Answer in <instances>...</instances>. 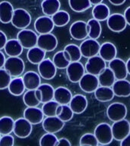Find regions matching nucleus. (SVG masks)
I'll return each instance as SVG.
<instances>
[{"label":"nucleus","instance_id":"42","mask_svg":"<svg viewBox=\"0 0 130 146\" xmlns=\"http://www.w3.org/2000/svg\"><path fill=\"white\" fill-rule=\"evenodd\" d=\"M58 139L54 133L46 132L40 139L41 146H56Z\"/></svg>","mask_w":130,"mask_h":146},{"label":"nucleus","instance_id":"51","mask_svg":"<svg viewBox=\"0 0 130 146\" xmlns=\"http://www.w3.org/2000/svg\"><path fill=\"white\" fill-rule=\"evenodd\" d=\"M5 56L4 53L0 50V68L4 67L5 62Z\"/></svg>","mask_w":130,"mask_h":146},{"label":"nucleus","instance_id":"47","mask_svg":"<svg viewBox=\"0 0 130 146\" xmlns=\"http://www.w3.org/2000/svg\"><path fill=\"white\" fill-rule=\"evenodd\" d=\"M7 40H7V36L5 34L3 31H0V50L4 49L5 46L6 44Z\"/></svg>","mask_w":130,"mask_h":146},{"label":"nucleus","instance_id":"36","mask_svg":"<svg viewBox=\"0 0 130 146\" xmlns=\"http://www.w3.org/2000/svg\"><path fill=\"white\" fill-rule=\"evenodd\" d=\"M87 24L89 27V37L94 40L99 38L101 34V29H102L100 21L96 20L95 18H91L87 22Z\"/></svg>","mask_w":130,"mask_h":146},{"label":"nucleus","instance_id":"5","mask_svg":"<svg viewBox=\"0 0 130 146\" xmlns=\"http://www.w3.org/2000/svg\"><path fill=\"white\" fill-rule=\"evenodd\" d=\"M17 39L22 45L23 48L31 49L36 46L38 36L34 31L25 28L18 32Z\"/></svg>","mask_w":130,"mask_h":146},{"label":"nucleus","instance_id":"18","mask_svg":"<svg viewBox=\"0 0 130 146\" xmlns=\"http://www.w3.org/2000/svg\"><path fill=\"white\" fill-rule=\"evenodd\" d=\"M109 68L114 73L116 80L124 79L127 77L128 72L125 61L119 58H115L109 62Z\"/></svg>","mask_w":130,"mask_h":146},{"label":"nucleus","instance_id":"57","mask_svg":"<svg viewBox=\"0 0 130 146\" xmlns=\"http://www.w3.org/2000/svg\"><path fill=\"white\" fill-rule=\"evenodd\" d=\"M129 127H130V123H129Z\"/></svg>","mask_w":130,"mask_h":146},{"label":"nucleus","instance_id":"53","mask_svg":"<svg viewBox=\"0 0 130 146\" xmlns=\"http://www.w3.org/2000/svg\"><path fill=\"white\" fill-rule=\"evenodd\" d=\"M103 2V0H90V2H91V5H95L100 4L101 2Z\"/></svg>","mask_w":130,"mask_h":146},{"label":"nucleus","instance_id":"24","mask_svg":"<svg viewBox=\"0 0 130 146\" xmlns=\"http://www.w3.org/2000/svg\"><path fill=\"white\" fill-rule=\"evenodd\" d=\"M98 54L100 55V56L105 62H110L116 57L117 50L113 43L110 42H105L100 45Z\"/></svg>","mask_w":130,"mask_h":146},{"label":"nucleus","instance_id":"6","mask_svg":"<svg viewBox=\"0 0 130 146\" xmlns=\"http://www.w3.org/2000/svg\"><path fill=\"white\" fill-rule=\"evenodd\" d=\"M89 27L83 21H77L72 23L69 28V33L73 39L76 40H83L88 36Z\"/></svg>","mask_w":130,"mask_h":146},{"label":"nucleus","instance_id":"43","mask_svg":"<svg viewBox=\"0 0 130 146\" xmlns=\"http://www.w3.org/2000/svg\"><path fill=\"white\" fill-rule=\"evenodd\" d=\"M80 145L82 146H98L99 145L98 139L94 134L85 133L80 138Z\"/></svg>","mask_w":130,"mask_h":146},{"label":"nucleus","instance_id":"10","mask_svg":"<svg viewBox=\"0 0 130 146\" xmlns=\"http://www.w3.org/2000/svg\"><path fill=\"white\" fill-rule=\"evenodd\" d=\"M80 50L82 56L85 58L94 56L99 53L100 45L97 40L94 39H86L80 45Z\"/></svg>","mask_w":130,"mask_h":146},{"label":"nucleus","instance_id":"48","mask_svg":"<svg viewBox=\"0 0 130 146\" xmlns=\"http://www.w3.org/2000/svg\"><path fill=\"white\" fill-rule=\"evenodd\" d=\"M56 146H71V142L66 138H61L58 139Z\"/></svg>","mask_w":130,"mask_h":146},{"label":"nucleus","instance_id":"28","mask_svg":"<svg viewBox=\"0 0 130 146\" xmlns=\"http://www.w3.org/2000/svg\"><path fill=\"white\" fill-rule=\"evenodd\" d=\"M96 99L100 102H109L114 98V93L111 87L99 86L94 91Z\"/></svg>","mask_w":130,"mask_h":146},{"label":"nucleus","instance_id":"13","mask_svg":"<svg viewBox=\"0 0 130 146\" xmlns=\"http://www.w3.org/2000/svg\"><path fill=\"white\" fill-rule=\"evenodd\" d=\"M105 68H106V62L98 55L88 58V60L87 61L84 67L87 72L97 76L102 72V71Z\"/></svg>","mask_w":130,"mask_h":146},{"label":"nucleus","instance_id":"50","mask_svg":"<svg viewBox=\"0 0 130 146\" xmlns=\"http://www.w3.org/2000/svg\"><path fill=\"white\" fill-rule=\"evenodd\" d=\"M124 17H125V19L126 21V23L127 25H130V6L128 7L127 9L125 10V12H124Z\"/></svg>","mask_w":130,"mask_h":146},{"label":"nucleus","instance_id":"37","mask_svg":"<svg viewBox=\"0 0 130 146\" xmlns=\"http://www.w3.org/2000/svg\"><path fill=\"white\" fill-rule=\"evenodd\" d=\"M68 5L75 12H83L91 6L90 0H68Z\"/></svg>","mask_w":130,"mask_h":146},{"label":"nucleus","instance_id":"22","mask_svg":"<svg viewBox=\"0 0 130 146\" xmlns=\"http://www.w3.org/2000/svg\"><path fill=\"white\" fill-rule=\"evenodd\" d=\"M40 76L38 73L34 71H28L23 75V82L25 84V88L27 90H35L37 89L41 84Z\"/></svg>","mask_w":130,"mask_h":146},{"label":"nucleus","instance_id":"2","mask_svg":"<svg viewBox=\"0 0 130 146\" xmlns=\"http://www.w3.org/2000/svg\"><path fill=\"white\" fill-rule=\"evenodd\" d=\"M31 22V16L29 12L24 9H16L14 10L11 23L18 29H25Z\"/></svg>","mask_w":130,"mask_h":146},{"label":"nucleus","instance_id":"55","mask_svg":"<svg viewBox=\"0 0 130 146\" xmlns=\"http://www.w3.org/2000/svg\"><path fill=\"white\" fill-rule=\"evenodd\" d=\"M63 52H64V56H65V57L66 58V59H67V60H68L69 62H71V58H70V56H69V54H68V52H66V50H63Z\"/></svg>","mask_w":130,"mask_h":146},{"label":"nucleus","instance_id":"44","mask_svg":"<svg viewBox=\"0 0 130 146\" xmlns=\"http://www.w3.org/2000/svg\"><path fill=\"white\" fill-rule=\"evenodd\" d=\"M73 116H74V113H73L72 110L71 109V107H69V105L63 104L62 105L61 113L57 116L61 120L66 123V122L70 121L73 118Z\"/></svg>","mask_w":130,"mask_h":146},{"label":"nucleus","instance_id":"25","mask_svg":"<svg viewBox=\"0 0 130 146\" xmlns=\"http://www.w3.org/2000/svg\"><path fill=\"white\" fill-rule=\"evenodd\" d=\"M72 98V92L66 87H58L54 90L53 100L59 103V104H68Z\"/></svg>","mask_w":130,"mask_h":146},{"label":"nucleus","instance_id":"41","mask_svg":"<svg viewBox=\"0 0 130 146\" xmlns=\"http://www.w3.org/2000/svg\"><path fill=\"white\" fill-rule=\"evenodd\" d=\"M59 104L57 103L56 100H52L47 102L43 103L42 107V111H43L44 116H56V108L59 106Z\"/></svg>","mask_w":130,"mask_h":146},{"label":"nucleus","instance_id":"26","mask_svg":"<svg viewBox=\"0 0 130 146\" xmlns=\"http://www.w3.org/2000/svg\"><path fill=\"white\" fill-rule=\"evenodd\" d=\"M23 46L18 39H11L7 40L5 46V52L9 56H19L23 52Z\"/></svg>","mask_w":130,"mask_h":146},{"label":"nucleus","instance_id":"52","mask_svg":"<svg viewBox=\"0 0 130 146\" xmlns=\"http://www.w3.org/2000/svg\"><path fill=\"white\" fill-rule=\"evenodd\" d=\"M109 2L114 5H121L125 2V0H109Z\"/></svg>","mask_w":130,"mask_h":146},{"label":"nucleus","instance_id":"46","mask_svg":"<svg viewBox=\"0 0 130 146\" xmlns=\"http://www.w3.org/2000/svg\"><path fill=\"white\" fill-rule=\"evenodd\" d=\"M14 143H15V139L11 135H2V136H1L0 146H13Z\"/></svg>","mask_w":130,"mask_h":146},{"label":"nucleus","instance_id":"19","mask_svg":"<svg viewBox=\"0 0 130 146\" xmlns=\"http://www.w3.org/2000/svg\"><path fill=\"white\" fill-rule=\"evenodd\" d=\"M24 117L32 125H36L43 122L44 114L37 107H27L24 111Z\"/></svg>","mask_w":130,"mask_h":146},{"label":"nucleus","instance_id":"12","mask_svg":"<svg viewBox=\"0 0 130 146\" xmlns=\"http://www.w3.org/2000/svg\"><path fill=\"white\" fill-rule=\"evenodd\" d=\"M32 132V124L26 119L18 118L15 121L13 132L16 136L21 139H25Z\"/></svg>","mask_w":130,"mask_h":146},{"label":"nucleus","instance_id":"11","mask_svg":"<svg viewBox=\"0 0 130 146\" xmlns=\"http://www.w3.org/2000/svg\"><path fill=\"white\" fill-rule=\"evenodd\" d=\"M57 45L58 40L54 34L48 33L38 36L36 46L46 52H52L57 47Z\"/></svg>","mask_w":130,"mask_h":146},{"label":"nucleus","instance_id":"56","mask_svg":"<svg viewBox=\"0 0 130 146\" xmlns=\"http://www.w3.org/2000/svg\"><path fill=\"white\" fill-rule=\"evenodd\" d=\"M1 136H2V135L0 134V139H1Z\"/></svg>","mask_w":130,"mask_h":146},{"label":"nucleus","instance_id":"49","mask_svg":"<svg viewBox=\"0 0 130 146\" xmlns=\"http://www.w3.org/2000/svg\"><path fill=\"white\" fill-rule=\"evenodd\" d=\"M120 145L122 146H130V133L121 141Z\"/></svg>","mask_w":130,"mask_h":146},{"label":"nucleus","instance_id":"23","mask_svg":"<svg viewBox=\"0 0 130 146\" xmlns=\"http://www.w3.org/2000/svg\"><path fill=\"white\" fill-rule=\"evenodd\" d=\"M42 100V94L39 89L27 90L23 95V101L27 107H37Z\"/></svg>","mask_w":130,"mask_h":146},{"label":"nucleus","instance_id":"9","mask_svg":"<svg viewBox=\"0 0 130 146\" xmlns=\"http://www.w3.org/2000/svg\"><path fill=\"white\" fill-rule=\"evenodd\" d=\"M113 139L116 141H122L126 135L130 133L129 122L125 119L114 122L111 125Z\"/></svg>","mask_w":130,"mask_h":146},{"label":"nucleus","instance_id":"3","mask_svg":"<svg viewBox=\"0 0 130 146\" xmlns=\"http://www.w3.org/2000/svg\"><path fill=\"white\" fill-rule=\"evenodd\" d=\"M94 135L100 145H109L112 142L113 136L111 126L106 123H100L94 129Z\"/></svg>","mask_w":130,"mask_h":146},{"label":"nucleus","instance_id":"14","mask_svg":"<svg viewBox=\"0 0 130 146\" xmlns=\"http://www.w3.org/2000/svg\"><path fill=\"white\" fill-rule=\"evenodd\" d=\"M56 67L52 60L44 59L38 64V72L41 78L45 80H51L56 74Z\"/></svg>","mask_w":130,"mask_h":146},{"label":"nucleus","instance_id":"4","mask_svg":"<svg viewBox=\"0 0 130 146\" xmlns=\"http://www.w3.org/2000/svg\"><path fill=\"white\" fill-rule=\"evenodd\" d=\"M126 114H127V108L123 103H113L107 107V117L109 118V120L113 122H116L125 119Z\"/></svg>","mask_w":130,"mask_h":146},{"label":"nucleus","instance_id":"40","mask_svg":"<svg viewBox=\"0 0 130 146\" xmlns=\"http://www.w3.org/2000/svg\"><path fill=\"white\" fill-rule=\"evenodd\" d=\"M64 50L68 52L71 58V62L79 61L82 59V52L80 50V47L75 44H68L65 46Z\"/></svg>","mask_w":130,"mask_h":146},{"label":"nucleus","instance_id":"17","mask_svg":"<svg viewBox=\"0 0 130 146\" xmlns=\"http://www.w3.org/2000/svg\"><path fill=\"white\" fill-rule=\"evenodd\" d=\"M55 25L50 16H40L34 22V28L40 34L51 33L54 29Z\"/></svg>","mask_w":130,"mask_h":146},{"label":"nucleus","instance_id":"7","mask_svg":"<svg viewBox=\"0 0 130 146\" xmlns=\"http://www.w3.org/2000/svg\"><path fill=\"white\" fill-rule=\"evenodd\" d=\"M85 68L79 61L71 62L66 68V74L68 80L72 83H78L84 75Z\"/></svg>","mask_w":130,"mask_h":146},{"label":"nucleus","instance_id":"29","mask_svg":"<svg viewBox=\"0 0 130 146\" xmlns=\"http://www.w3.org/2000/svg\"><path fill=\"white\" fill-rule=\"evenodd\" d=\"M9 93L14 96H21L25 93V86L21 77H15L8 86Z\"/></svg>","mask_w":130,"mask_h":146},{"label":"nucleus","instance_id":"34","mask_svg":"<svg viewBox=\"0 0 130 146\" xmlns=\"http://www.w3.org/2000/svg\"><path fill=\"white\" fill-rule=\"evenodd\" d=\"M51 18H52L55 26L63 27L68 24L69 21H70V15L67 11H63V10H59L53 15H52Z\"/></svg>","mask_w":130,"mask_h":146},{"label":"nucleus","instance_id":"31","mask_svg":"<svg viewBox=\"0 0 130 146\" xmlns=\"http://www.w3.org/2000/svg\"><path fill=\"white\" fill-rule=\"evenodd\" d=\"M92 15L94 18H95L96 20L99 21H103L107 20L110 15L109 7L102 2L100 4L95 5L92 10Z\"/></svg>","mask_w":130,"mask_h":146},{"label":"nucleus","instance_id":"38","mask_svg":"<svg viewBox=\"0 0 130 146\" xmlns=\"http://www.w3.org/2000/svg\"><path fill=\"white\" fill-rule=\"evenodd\" d=\"M41 91L42 94V100L41 103H46L50 100H53V96H54V90L53 87L46 83L40 84V86L37 88Z\"/></svg>","mask_w":130,"mask_h":146},{"label":"nucleus","instance_id":"16","mask_svg":"<svg viewBox=\"0 0 130 146\" xmlns=\"http://www.w3.org/2000/svg\"><path fill=\"white\" fill-rule=\"evenodd\" d=\"M107 26L110 31L113 32H121L125 30L127 23L123 15L114 13L107 18Z\"/></svg>","mask_w":130,"mask_h":146},{"label":"nucleus","instance_id":"30","mask_svg":"<svg viewBox=\"0 0 130 146\" xmlns=\"http://www.w3.org/2000/svg\"><path fill=\"white\" fill-rule=\"evenodd\" d=\"M46 51L38 47L37 46H34L28 50L27 53V58L31 63L34 65H38L41 61L45 59Z\"/></svg>","mask_w":130,"mask_h":146},{"label":"nucleus","instance_id":"1","mask_svg":"<svg viewBox=\"0 0 130 146\" xmlns=\"http://www.w3.org/2000/svg\"><path fill=\"white\" fill-rule=\"evenodd\" d=\"M4 68L11 77H19L25 72V65L19 56H9L5 59Z\"/></svg>","mask_w":130,"mask_h":146},{"label":"nucleus","instance_id":"54","mask_svg":"<svg viewBox=\"0 0 130 146\" xmlns=\"http://www.w3.org/2000/svg\"><path fill=\"white\" fill-rule=\"evenodd\" d=\"M126 64V68H127V72L128 74H129L130 75V58L127 60V62H125Z\"/></svg>","mask_w":130,"mask_h":146},{"label":"nucleus","instance_id":"45","mask_svg":"<svg viewBox=\"0 0 130 146\" xmlns=\"http://www.w3.org/2000/svg\"><path fill=\"white\" fill-rule=\"evenodd\" d=\"M11 80V75L5 68H0V90L7 88Z\"/></svg>","mask_w":130,"mask_h":146},{"label":"nucleus","instance_id":"8","mask_svg":"<svg viewBox=\"0 0 130 146\" xmlns=\"http://www.w3.org/2000/svg\"><path fill=\"white\" fill-rule=\"evenodd\" d=\"M78 83L80 88L85 93H93L100 86L98 76L88 72L84 73Z\"/></svg>","mask_w":130,"mask_h":146},{"label":"nucleus","instance_id":"15","mask_svg":"<svg viewBox=\"0 0 130 146\" xmlns=\"http://www.w3.org/2000/svg\"><path fill=\"white\" fill-rule=\"evenodd\" d=\"M42 125L44 131L55 134L62 129L65 125V122L61 120L57 116H46L42 122Z\"/></svg>","mask_w":130,"mask_h":146},{"label":"nucleus","instance_id":"33","mask_svg":"<svg viewBox=\"0 0 130 146\" xmlns=\"http://www.w3.org/2000/svg\"><path fill=\"white\" fill-rule=\"evenodd\" d=\"M42 11L45 15L52 16L60 9L59 0H43L41 3Z\"/></svg>","mask_w":130,"mask_h":146},{"label":"nucleus","instance_id":"21","mask_svg":"<svg viewBox=\"0 0 130 146\" xmlns=\"http://www.w3.org/2000/svg\"><path fill=\"white\" fill-rule=\"evenodd\" d=\"M114 95L119 98H126L130 96V82L128 80H116L112 86Z\"/></svg>","mask_w":130,"mask_h":146},{"label":"nucleus","instance_id":"32","mask_svg":"<svg viewBox=\"0 0 130 146\" xmlns=\"http://www.w3.org/2000/svg\"><path fill=\"white\" fill-rule=\"evenodd\" d=\"M98 78L100 86L105 87H112L116 80L113 72L109 67L105 68L102 72L98 75Z\"/></svg>","mask_w":130,"mask_h":146},{"label":"nucleus","instance_id":"27","mask_svg":"<svg viewBox=\"0 0 130 146\" xmlns=\"http://www.w3.org/2000/svg\"><path fill=\"white\" fill-rule=\"evenodd\" d=\"M14 13L12 5L8 1L0 2V21L3 24H9L11 21Z\"/></svg>","mask_w":130,"mask_h":146},{"label":"nucleus","instance_id":"35","mask_svg":"<svg viewBox=\"0 0 130 146\" xmlns=\"http://www.w3.org/2000/svg\"><path fill=\"white\" fill-rule=\"evenodd\" d=\"M15 120L11 116H4L0 118V134L7 135L13 132Z\"/></svg>","mask_w":130,"mask_h":146},{"label":"nucleus","instance_id":"39","mask_svg":"<svg viewBox=\"0 0 130 146\" xmlns=\"http://www.w3.org/2000/svg\"><path fill=\"white\" fill-rule=\"evenodd\" d=\"M52 62L56 66L57 68H60V69H64V68H67V66L69 65L71 62L66 59V58L64 56L63 50L59 51L55 53L52 58Z\"/></svg>","mask_w":130,"mask_h":146},{"label":"nucleus","instance_id":"20","mask_svg":"<svg viewBox=\"0 0 130 146\" xmlns=\"http://www.w3.org/2000/svg\"><path fill=\"white\" fill-rule=\"evenodd\" d=\"M69 107L72 110L74 113L81 114L83 112L85 111V110L88 107V100L86 97L82 94H75L72 96L69 102Z\"/></svg>","mask_w":130,"mask_h":146}]
</instances>
